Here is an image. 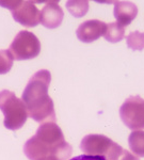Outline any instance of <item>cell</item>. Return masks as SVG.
<instances>
[{
  "instance_id": "obj_1",
  "label": "cell",
  "mask_w": 144,
  "mask_h": 160,
  "mask_svg": "<svg viewBox=\"0 0 144 160\" xmlns=\"http://www.w3.org/2000/svg\"><path fill=\"white\" fill-rule=\"evenodd\" d=\"M24 153L30 160H67L72 155V146L56 122H46L37 128L35 136L27 140Z\"/></svg>"
},
{
  "instance_id": "obj_2",
  "label": "cell",
  "mask_w": 144,
  "mask_h": 160,
  "mask_svg": "<svg viewBox=\"0 0 144 160\" xmlns=\"http://www.w3.org/2000/svg\"><path fill=\"white\" fill-rule=\"evenodd\" d=\"M50 81V72L41 69L30 78L22 96L28 115L35 122L42 124L56 122L57 120L53 102L48 95Z\"/></svg>"
},
{
  "instance_id": "obj_3",
  "label": "cell",
  "mask_w": 144,
  "mask_h": 160,
  "mask_svg": "<svg viewBox=\"0 0 144 160\" xmlns=\"http://www.w3.org/2000/svg\"><path fill=\"white\" fill-rule=\"evenodd\" d=\"M0 110L3 113L4 127L10 130H18L27 121V108L22 99L9 90L0 91Z\"/></svg>"
},
{
  "instance_id": "obj_4",
  "label": "cell",
  "mask_w": 144,
  "mask_h": 160,
  "mask_svg": "<svg viewBox=\"0 0 144 160\" xmlns=\"http://www.w3.org/2000/svg\"><path fill=\"white\" fill-rule=\"evenodd\" d=\"M80 148L91 156H100L107 160H114L123 148L102 135H88L81 140Z\"/></svg>"
},
{
  "instance_id": "obj_5",
  "label": "cell",
  "mask_w": 144,
  "mask_h": 160,
  "mask_svg": "<svg viewBox=\"0 0 144 160\" xmlns=\"http://www.w3.org/2000/svg\"><path fill=\"white\" fill-rule=\"evenodd\" d=\"M9 51L15 60H29L40 55L41 42L32 32L22 30L14 38L9 47Z\"/></svg>"
},
{
  "instance_id": "obj_6",
  "label": "cell",
  "mask_w": 144,
  "mask_h": 160,
  "mask_svg": "<svg viewBox=\"0 0 144 160\" xmlns=\"http://www.w3.org/2000/svg\"><path fill=\"white\" fill-rule=\"evenodd\" d=\"M0 6L11 10L15 22L25 27H35L41 22V11L32 1H0Z\"/></svg>"
},
{
  "instance_id": "obj_7",
  "label": "cell",
  "mask_w": 144,
  "mask_h": 160,
  "mask_svg": "<svg viewBox=\"0 0 144 160\" xmlns=\"http://www.w3.org/2000/svg\"><path fill=\"white\" fill-rule=\"evenodd\" d=\"M120 117L129 129H144V99L140 96L128 97L121 106Z\"/></svg>"
},
{
  "instance_id": "obj_8",
  "label": "cell",
  "mask_w": 144,
  "mask_h": 160,
  "mask_svg": "<svg viewBox=\"0 0 144 160\" xmlns=\"http://www.w3.org/2000/svg\"><path fill=\"white\" fill-rule=\"evenodd\" d=\"M107 29V24L98 19L86 20L79 26L76 31L77 38L83 43H92L104 37Z\"/></svg>"
},
{
  "instance_id": "obj_9",
  "label": "cell",
  "mask_w": 144,
  "mask_h": 160,
  "mask_svg": "<svg viewBox=\"0 0 144 160\" xmlns=\"http://www.w3.org/2000/svg\"><path fill=\"white\" fill-rule=\"evenodd\" d=\"M64 12L58 1H48L41 11V22L48 29H55L62 24Z\"/></svg>"
},
{
  "instance_id": "obj_10",
  "label": "cell",
  "mask_w": 144,
  "mask_h": 160,
  "mask_svg": "<svg viewBox=\"0 0 144 160\" xmlns=\"http://www.w3.org/2000/svg\"><path fill=\"white\" fill-rule=\"evenodd\" d=\"M114 17L117 24L126 27L136 18L138 14V8L135 3L129 1H117L114 3Z\"/></svg>"
},
{
  "instance_id": "obj_11",
  "label": "cell",
  "mask_w": 144,
  "mask_h": 160,
  "mask_svg": "<svg viewBox=\"0 0 144 160\" xmlns=\"http://www.w3.org/2000/svg\"><path fill=\"white\" fill-rule=\"evenodd\" d=\"M130 151L139 157H144V131L133 130L128 138Z\"/></svg>"
},
{
  "instance_id": "obj_12",
  "label": "cell",
  "mask_w": 144,
  "mask_h": 160,
  "mask_svg": "<svg viewBox=\"0 0 144 160\" xmlns=\"http://www.w3.org/2000/svg\"><path fill=\"white\" fill-rule=\"evenodd\" d=\"M125 28L119 25L117 22H110L107 25L104 38L110 43H117L124 38Z\"/></svg>"
},
{
  "instance_id": "obj_13",
  "label": "cell",
  "mask_w": 144,
  "mask_h": 160,
  "mask_svg": "<svg viewBox=\"0 0 144 160\" xmlns=\"http://www.w3.org/2000/svg\"><path fill=\"white\" fill-rule=\"evenodd\" d=\"M127 46L132 50H143L144 49V33L140 31L130 32L126 37Z\"/></svg>"
},
{
  "instance_id": "obj_14",
  "label": "cell",
  "mask_w": 144,
  "mask_h": 160,
  "mask_svg": "<svg viewBox=\"0 0 144 160\" xmlns=\"http://www.w3.org/2000/svg\"><path fill=\"white\" fill-rule=\"evenodd\" d=\"M66 8L68 12L75 17H82L87 14L89 10L88 1H67Z\"/></svg>"
},
{
  "instance_id": "obj_15",
  "label": "cell",
  "mask_w": 144,
  "mask_h": 160,
  "mask_svg": "<svg viewBox=\"0 0 144 160\" xmlns=\"http://www.w3.org/2000/svg\"><path fill=\"white\" fill-rule=\"evenodd\" d=\"M14 58L9 50H0V75L11 71Z\"/></svg>"
},
{
  "instance_id": "obj_16",
  "label": "cell",
  "mask_w": 144,
  "mask_h": 160,
  "mask_svg": "<svg viewBox=\"0 0 144 160\" xmlns=\"http://www.w3.org/2000/svg\"><path fill=\"white\" fill-rule=\"evenodd\" d=\"M69 160H107L104 157L100 156H91V155H80V156H76L74 158Z\"/></svg>"
},
{
  "instance_id": "obj_17",
  "label": "cell",
  "mask_w": 144,
  "mask_h": 160,
  "mask_svg": "<svg viewBox=\"0 0 144 160\" xmlns=\"http://www.w3.org/2000/svg\"><path fill=\"white\" fill-rule=\"evenodd\" d=\"M42 160H55V159H52V158H45V159H42Z\"/></svg>"
}]
</instances>
